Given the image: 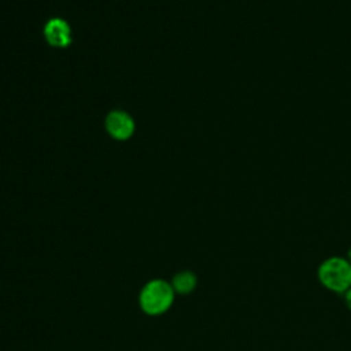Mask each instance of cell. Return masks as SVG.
<instances>
[{"instance_id": "1", "label": "cell", "mask_w": 351, "mask_h": 351, "mask_svg": "<svg viewBox=\"0 0 351 351\" xmlns=\"http://www.w3.org/2000/svg\"><path fill=\"white\" fill-rule=\"evenodd\" d=\"M317 276L321 285L335 293H344L351 288V263L347 258H326L318 266Z\"/></svg>"}, {"instance_id": "2", "label": "cell", "mask_w": 351, "mask_h": 351, "mask_svg": "<svg viewBox=\"0 0 351 351\" xmlns=\"http://www.w3.org/2000/svg\"><path fill=\"white\" fill-rule=\"evenodd\" d=\"M173 298L174 289L170 284L163 280H154L143 288L140 293V306L147 314H162L171 306Z\"/></svg>"}, {"instance_id": "3", "label": "cell", "mask_w": 351, "mask_h": 351, "mask_svg": "<svg viewBox=\"0 0 351 351\" xmlns=\"http://www.w3.org/2000/svg\"><path fill=\"white\" fill-rule=\"evenodd\" d=\"M106 128L115 140H128L134 132V122L129 114L123 111H112L107 115Z\"/></svg>"}, {"instance_id": "4", "label": "cell", "mask_w": 351, "mask_h": 351, "mask_svg": "<svg viewBox=\"0 0 351 351\" xmlns=\"http://www.w3.org/2000/svg\"><path fill=\"white\" fill-rule=\"evenodd\" d=\"M44 37L52 47H67L71 43V30L66 21L53 18L44 27Z\"/></svg>"}, {"instance_id": "5", "label": "cell", "mask_w": 351, "mask_h": 351, "mask_svg": "<svg viewBox=\"0 0 351 351\" xmlns=\"http://www.w3.org/2000/svg\"><path fill=\"white\" fill-rule=\"evenodd\" d=\"M197 284V278L192 271L178 273L173 280V289L180 293H189L195 289Z\"/></svg>"}, {"instance_id": "6", "label": "cell", "mask_w": 351, "mask_h": 351, "mask_svg": "<svg viewBox=\"0 0 351 351\" xmlns=\"http://www.w3.org/2000/svg\"><path fill=\"white\" fill-rule=\"evenodd\" d=\"M344 303L348 310H351V288L344 292Z\"/></svg>"}, {"instance_id": "7", "label": "cell", "mask_w": 351, "mask_h": 351, "mask_svg": "<svg viewBox=\"0 0 351 351\" xmlns=\"http://www.w3.org/2000/svg\"><path fill=\"white\" fill-rule=\"evenodd\" d=\"M347 261L351 263V247H350L348 251H347Z\"/></svg>"}]
</instances>
